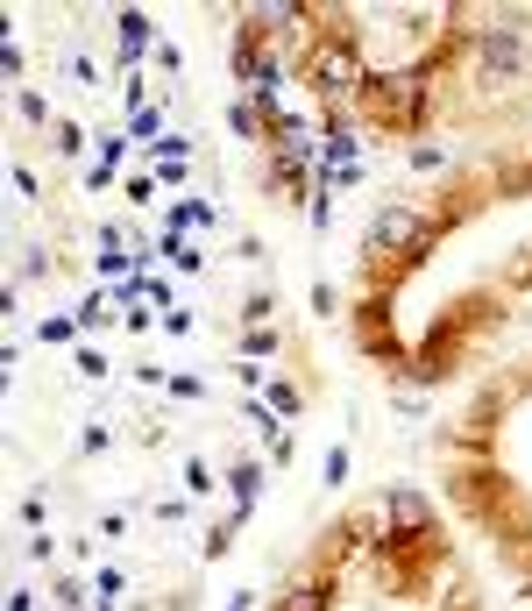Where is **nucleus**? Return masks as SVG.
Instances as JSON below:
<instances>
[{
	"instance_id": "obj_1",
	"label": "nucleus",
	"mask_w": 532,
	"mask_h": 611,
	"mask_svg": "<svg viewBox=\"0 0 532 611\" xmlns=\"http://www.w3.org/2000/svg\"><path fill=\"white\" fill-rule=\"evenodd\" d=\"M419 242H426V220H419V214H405V206L376 214V228H370V249H376V257H390V249H419Z\"/></svg>"
},
{
	"instance_id": "obj_2",
	"label": "nucleus",
	"mask_w": 532,
	"mask_h": 611,
	"mask_svg": "<svg viewBox=\"0 0 532 611\" xmlns=\"http://www.w3.org/2000/svg\"><path fill=\"white\" fill-rule=\"evenodd\" d=\"M376 93H384L390 108H412V100H419V79H412V71H384V79H376Z\"/></svg>"
},
{
	"instance_id": "obj_3",
	"label": "nucleus",
	"mask_w": 532,
	"mask_h": 611,
	"mask_svg": "<svg viewBox=\"0 0 532 611\" xmlns=\"http://www.w3.org/2000/svg\"><path fill=\"white\" fill-rule=\"evenodd\" d=\"M121 50H128V57L149 50V22H143V14H121Z\"/></svg>"
},
{
	"instance_id": "obj_4",
	"label": "nucleus",
	"mask_w": 532,
	"mask_h": 611,
	"mask_svg": "<svg viewBox=\"0 0 532 611\" xmlns=\"http://www.w3.org/2000/svg\"><path fill=\"white\" fill-rule=\"evenodd\" d=\"M483 57L490 65H519V36H483Z\"/></svg>"
},
{
	"instance_id": "obj_5",
	"label": "nucleus",
	"mask_w": 532,
	"mask_h": 611,
	"mask_svg": "<svg viewBox=\"0 0 532 611\" xmlns=\"http://www.w3.org/2000/svg\"><path fill=\"white\" fill-rule=\"evenodd\" d=\"M398 527H426V498H412V490H398Z\"/></svg>"
},
{
	"instance_id": "obj_6",
	"label": "nucleus",
	"mask_w": 532,
	"mask_h": 611,
	"mask_svg": "<svg viewBox=\"0 0 532 611\" xmlns=\"http://www.w3.org/2000/svg\"><path fill=\"white\" fill-rule=\"evenodd\" d=\"M284 611H319V590H298V598L284 604Z\"/></svg>"
}]
</instances>
